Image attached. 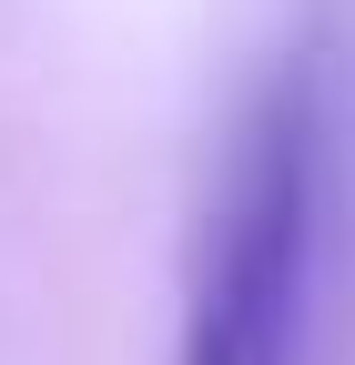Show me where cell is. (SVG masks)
I'll list each match as a JSON object with an SVG mask.
<instances>
[{
	"label": "cell",
	"mask_w": 355,
	"mask_h": 365,
	"mask_svg": "<svg viewBox=\"0 0 355 365\" xmlns=\"http://www.w3.org/2000/svg\"><path fill=\"white\" fill-rule=\"evenodd\" d=\"M335 203H345V81L335 51L304 31L274 51L224 143L173 365H304L335 264Z\"/></svg>",
	"instance_id": "cell-1"
}]
</instances>
